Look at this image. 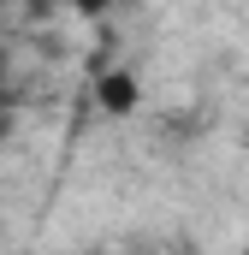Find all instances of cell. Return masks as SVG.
Instances as JSON below:
<instances>
[{
    "instance_id": "1",
    "label": "cell",
    "mask_w": 249,
    "mask_h": 255,
    "mask_svg": "<svg viewBox=\"0 0 249 255\" xmlns=\"http://www.w3.org/2000/svg\"><path fill=\"white\" fill-rule=\"evenodd\" d=\"M136 95H142V89H136V77H130V71H107V77L95 83L101 113H130V107H136Z\"/></svg>"
},
{
    "instance_id": "2",
    "label": "cell",
    "mask_w": 249,
    "mask_h": 255,
    "mask_svg": "<svg viewBox=\"0 0 249 255\" xmlns=\"http://www.w3.org/2000/svg\"><path fill=\"white\" fill-rule=\"evenodd\" d=\"M77 6H101V0H77Z\"/></svg>"
},
{
    "instance_id": "3",
    "label": "cell",
    "mask_w": 249,
    "mask_h": 255,
    "mask_svg": "<svg viewBox=\"0 0 249 255\" xmlns=\"http://www.w3.org/2000/svg\"><path fill=\"white\" fill-rule=\"evenodd\" d=\"M244 255H249V250H244Z\"/></svg>"
}]
</instances>
